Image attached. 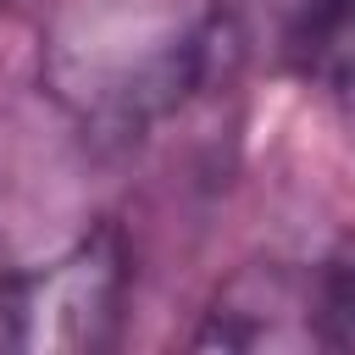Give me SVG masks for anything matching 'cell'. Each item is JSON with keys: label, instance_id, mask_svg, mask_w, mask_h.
<instances>
[{"label": "cell", "instance_id": "6da1fadb", "mask_svg": "<svg viewBox=\"0 0 355 355\" xmlns=\"http://www.w3.org/2000/svg\"><path fill=\"white\" fill-rule=\"evenodd\" d=\"M222 0H61L44 83L94 133H144L211 72Z\"/></svg>", "mask_w": 355, "mask_h": 355}, {"label": "cell", "instance_id": "7a4b0ae2", "mask_svg": "<svg viewBox=\"0 0 355 355\" xmlns=\"http://www.w3.org/2000/svg\"><path fill=\"white\" fill-rule=\"evenodd\" d=\"M128 250L111 227L78 239L61 261L17 277V349H100L116 338Z\"/></svg>", "mask_w": 355, "mask_h": 355}, {"label": "cell", "instance_id": "3957f363", "mask_svg": "<svg viewBox=\"0 0 355 355\" xmlns=\"http://www.w3.org/2000/svg\"><path fill=\"white\" fill-rule=\"evenodd\" d=\"M205 349H311L327 338V272H300L283 261L244 266L222 283L194 333Z\"/></svg>", "mask_w": 355, "mask_h": 355}, {"label": "cell", "instance_id": "277c9868", "mask_svg": "<svg viewBox=\"0 0 355 355\" xmlns=\"http://www.w3.org/2000/svg\"><path fill=\"white\" fill-rule=\"evenodd\" d=\"M294 44L311 78L355 100V0H305Z\"/></svg>", "mask_w": 355, "mask_h": 355}, {"label": "cell", "instance_id": "5b68a950", "mask_svg": "<svg viewBox=\"0 0 355 355\" xmlns=\"http://www.w3.org/2000/svg\"><path fill=\"white\" fill-rule=\"evenodd\" d=\"M327 338L355 349V250L327 266Z\"/></svg>", "mask_w": 355, "mask_h": 355}, {"label": "cell", "instance_id": "8992f818", "mask_svg": "<svg viewBox=\"0 0 355 355\" xmlns=\"http://www.w3.org/2000/svg\"><path fill=\"white\" fill-rule=\"evenodd\" d=\"M0 349H17V277L0 272Z\"/></svg>", "mask_w": 355, "mask_h": 355}]
</instances>
